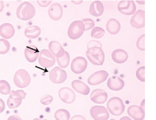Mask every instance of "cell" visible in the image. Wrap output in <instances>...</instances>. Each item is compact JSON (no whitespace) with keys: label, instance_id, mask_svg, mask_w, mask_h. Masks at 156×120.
<instances>
[{"label":"cell","instance_id":"obj_1","mask_svg":"<svg viewBox=\"0 0 156 120\" xmlns=\"http://www.w3.org/2000/svg\"><path fill=\"white\" fill-rule=\"evenodd\" d=\"M86 56L91 64L102 65L104 64L105 54L102 46H93L87 49Z\"/></svg>","mask_w":156,"mask_h":120},{"label":"cell","instance_id":"obj_2","mask_svg":"<svg viewBox=\"0 0 156 120\" xmlns=\"http://www.w3.org/2000/svg\"><path fill=\"white\" fill-rule=\"evenodd\" d=\"M36 13V10L33 4L29 2L21 3L16 10V16L23 21L33 19Z\"/></svg>","mask_w":156,"mask_h":120},{"label":"cell","instance_id":"obj_3","mask_svg":"<svg viewBox=\"0 0 156 120\" xmlns=\"http://www.w3.org/2000/svg\"><path fill=\"white\" fill-rule=\"evenodd\" d=\"M31 77L26 70L20 69L17 71L13 77V82L15 85L20 88L28 87L31 83Z\"/></svg>","mask_w":156,"mask_h":120},{"label":"cell","instance_id":"obj_4","mask_svg":"<svg viewBox=\"0 0 156 120\" xmlns=\"http://www.w3.org/2000/svg\"><path fill=\"white\" fill-rule=\"evenodd\" d=\"M107 106L110 113L116 116H120L125 110V106L122 100L117 97L111 98L108 101Z\"/></svg>","mask_w":156,"mask_h":120},{"label":"cell","instance_id":"obj_5","mask_svg":"<svg viewBox=\"0 0 156 120\" xmlns=\"http://www.w3.org/2000/svg\"><path fill=\"white\" fill-rule=\"evenodd\" d=\"M85 31V26L80 20H75L72 22L68 30V35L72 40L79 39Z\"/></svg>","mask_w":156,"mask_h":120},{"label":"cell","instance_id":"obj_6","mask_svg":"<svg viewBox=\"0 0 156 120\" xmlns=\"http://www.w3.org/2000/svg\"><path fill=\"white\" fill-rule=\"evenodd\" d=\"M39 63L44 68H50L55 64L56 59L48 49H42L40 52Z\"/></svg>","mask_w":156,"mask_h":120},{"label":"cell","instance_id":"obj_7","mask_svg":"<svg viewBox=\"0 0 156 120\" xmlns=\"http://www.w3.org/2000/svg\"><path fill=\"white\" fill-rule=\"evenodd\" d=\"M67 73L64 70L58 67H55L49 73V78L54 84H61L67 79Z\"/></svg>","mask_w":156,"mask_h":120},{"label":"cell","instance_id":"obj_8","mask_svg":"<svg viewBox=\"0 0 156 120\" xmlns=\"http://www.w3.org/2000/svg\"><path fill=\"white\" fill-rule=\"evenodd\" d=\"M118 10L120 13L126 15H133L136 11V6L133 1L124 0L118 4Z\"/></svg>","mask_w":156,"mask_h":120},{"label":"cell","instance_id":"obj_9","mask_svg":"<svg viewBox=\"0 0 156 120\" xmlns=\"http://www.w3.org/2000/svg\"><path fill=\"white\" fill-rule=\"evenodd\" d=\"M88 62L83 56H77L73 60L71 64V70L75 74H81L86 70Z\"/></svg>","mask_w":156,"mask_h":120},{"label":"cell","instance_id":"obj_10","mask_svg":"<svg viewBox=\"0 0 156 120\" xmlns=\"http://www.w3.org/2000/svg\"><path fill=\"white\" fill-rule=\"evenodd\" d=\"M90 114L95 120H107L109 117L107 109L101 106H94L91 107Z\"/></svg>","mask_w":156,"mask_h":120},{"label":"cell","instance_id":"obj_11","mask_svg":"<svg viewBox=\"0 0 156 120\" xmlns=\"http://www.w3.org/2000/svg\"><path fill=\"white\" fill-rule=\"evenodd\" d=\"M108 76V73L104 70L96 71L88 78V84L91 85H100L107 79Z\"/></svg>","mask_w":156,"mask_h":120},{"label":"cell","instance_id":"obj_12","mask_svg":"<svg viewBox=\"0 0 156 120\" xmlns=\"http://www.w3.org/2000/svg\"><path fill=\"white\" fill-rule=\"evenodd\" d=\"M130 25L134 28L142 29L145 25V12L143 10H138L134 13L130 20Z\"/></svg>","mask_w":156,"mask_h":120},{"label":"cell","instance_id":"obj_13","mask_svg":"<svg viewBox=\"0 0 156 120\" xmlns=\"http://www.w3.org/2000/svg\"><path fill=\"white\" fill-rule=\"evenodd\" d=\"M58 97L63 102L70 104L75 101L76 95L75 92L71 88L62 87L58 91Z\"/></svg>","mask_w":156,"mask_h":120},{"label":"cell","instance_id":"obj_14","mask_svg":"<svg viewBox=\"0 0 156 120\" xmlns=\"http://www.w3.org/2000/svg\"><path fill=\"white\" fill-rule=\"evenodd\" d=\"M48 15L51 19L58 21L62 19L63 15V9L60 3H53L48 9Z\"/></svg>","mask_w":156,"mask_h":120},{"label":"cell","instance_id":"obj_15","mask_svg":"<svg viewBox=\"0 0 156 120\" xmlns=\"http://www.w3.org/2000/svg\"><path fill=\"white\" fill-rule=\"evenodd\" d=\"M108 94L101 89H96L92 91L90 94V100L95 104H103L107 101Z\"/></svg>","mask_w":156,"mask_h":120},{"label":"cell","instance_id":"obj_16","mask_svg":"<svg viewBox=\"0 0 156 120\" xmlns=\"http://www.w3.org/2000/svg\"><path fill=\"white\" fill-rule=\"evenodd\" d=\"M124 82L118 76H113L108 80L107 86L111 90L119 91L122 90L124 87Z\"/></svg>","mask_w":156,"mask_h":120},{"label":"cell","instance_id":"obj_17","mask_svg":"<svg viewBox=\"0 0 156 120\" xmlns=\"http://www.w3.org/2000/svg\"><path fill=\"white\" fill-rule=\"evenodd\" d=\"M40 51L35 45L27 46L25 49V56L30 63H34L39 58Z\"/></svg>","mask_w":156,"mask_h":120},{"label":"cell","instance_id":"obj_18","mask_svg":"<svg viewBox=\"0 0 156 120\" xmlns=\"http://www.w3.org/2000/svg\"><path fill=\"white\" fill-rule=\"evenodd\" d=\"M127 112L130 117L135 120H143L145 117V112L143 108L136 105H132L128 108Z\"/></svg>","mask_w":156,"mask_h":120},{"label":"cell","instance_id":"obj_19","mask_svg":"<svg viewBox=\"0 0 156 120\" xmlns=\"http://www.w3.org/2000/svg\"><path fill=\"white\" fill-rule=\"evenodd\" d=\"M49 50L56 58L62 57L65 54V49L62 44L57 41H51L49 42Z\"/></svg>","mask_w":156,"mask_h":120},{"label":"cell","instance_id":"obj_20","mask_svg":"<svg viewBox=\"0 0 156 120\" xmlns=\"http://www.w3.org/2000/svg\"><path fill=\"white\" fill-rule=\"evenodd\" d=\"M15 28L10 23H4L0 26V36L3 39H11L15 35Z\"/></svg>","mask_w":156,"mask_h":120},{"label":"cell","instance_id":"obj_21","mask_svg":"<svg viewBox=\"0 0 156 120\" xmlns=\"http://www.w3.org/2000/svg\"><path fill=\"white\" fill-rule=\"evenodd\" d=\"M112 58L118 64H123L128 60V54L123 49H115L112 54Z\"/></svg>","mask_w":156,"mask_h":120},{"label":"cell","instance_id":"obj_22","mask_svg":"<svg viewBox=\"0 0 156 120\" xmlns=\"http://www.w3.org/2000/svg\"><path fill=\"white\" fill-rule=\"evenodd\" d=\"M72 87L79 93L87 96L89 94L90 88L84 82L76 79L72 82Z\"/></svg>","mask_w":156,"mask_h":120},{"label":"cell","instance_id":"obj_23","mask_svg":"<svg viewBox=\"0 0 156 120\" xmlns=\"http://www.w3.org/2000/svg\"><path fill=\"white\" fill-rule=\"evenodd\" d=\"M103 4L100 1H95L90 5L89 8V13L95 17L101 16L104 13Z\"/></svg>","mask_w":156,"mask_h":120},{"label":"cell","instance_id":"obj_24","mask_svg":"<svg viewBox=\"0 0 156 120\" xmlns=\"http://www.w3.org/2000/svg\"><path fill=\"white\" fill-rule=\"evenodd\" d=\"M106 29L109 34L112 35H115L120 31L121 25L118 20L111 19L108 21L106 24Z\"/></svg>","mask_w":156,"mask_h":120},{"label":"cell","instance_id":"obj_25","mask_svg":"<svg viewBox=\"0 0 156 120\" xmlns=\"http://www.w3.org/2000/svg\"><path fill=\"white\" fill-rule=\"evenodd\" d=\"M41 33V30L39 26L37 25L27 27L24 32V35L26 38L29 39H36L40 35Z\"/></svg>","mask_w":156,"mask_h":120},{"label":"cell","instance_id":"obj_26","mask_svg":"<svg viewBox=\"0 0 156 120\" xmlns=\"http://www.w3.org/2000/svg\"><path fill=\"white\" fill-rule=\"evenodd\" d=\"M56 60L58 63V65L60 68H66L70 63V56L68 52L65 51L64 55L62 57L57 58Z\"/></svg>","mask_w":156,"mask_h":120},{"label":"cell","instance_id":"obj_27","mask_svg":"<svg viewBox=\"0 0 156 120\" xmlns=\"http://www.w3.org/2000/svg\"><path fill=\"white\" fill-rule=\"evenodd\" d=\"M54 117L56 120H69L70 114L66 110L58 109L54 114Z\"/></svg>","mask_w":156,"mask_h":120},{"label":"cell","instance_id":"obj_28","mask_svg":"<svg viewBox=\"0 0 156 120\" xmlns=\"http://www.w3.org/2000/svg\"><path fill=\"white\" fill-rule=\"evenodd\" d=\"M9 97L13 100L16 101H23L26 96L25 92L23 89H19L17 91H12L10 92Z\"/></svg>","mask_w":156,"mask_h":120},{"label":"cell","instance_id":"obj_29","mask_svg":"<svg viewBox=\"0 0 156 120\" xmlns=\"http://www.w3.org/2000/svg\"><path fill=\"white\" fill-rule=\"evenodd\" d=\"M105 31L101 27L96 26L91 30V37L93 39H101L104 36Z\"/></svg>","mask_w":156,"mask_h":120},{"label":"cell","instance_id":"obj_30","mask_svg":"<svg viewBox=\"0 0 156 120\" xmlns=\"http://www.w3.org/2000/svg\"><path fill=\"white\" fill-rule=\"evenodd\" d=\"M10 45L9 42L5 39H0V54H6L10 50Z\"/></svg>","mask_w":156,"mask_h":120},{"label":"cell","instance_id":"obj_31","mask_svg":"<svg viewBox=\"0 0 156 120\" xmlns=\"http://www.w3.org/2000/svg\"><path fill=\"white\" fill-rule=\"evenodd\" d=\"M11 91V86L9 83L5 80H0V93L7 95L10 94Z\"/></svg>","mask_w":156,"mask_h":120},{"label":"cell","instance_id":"obj_32","mask_svg":"<svg viewBox=\"0 0 156 120\" xmlns=\"http://www.w3.org/2000/svg\"><path fill=\"white\" fill-rule=\"evenodd\" d=\"M85 26V31H88L94 27V21L90 18H85L81 20Z\"/></svg>","mask_w":156,"mask_h":120},{"label":"cell","instance_id":"obj_33","mask_svg":"<svg viewBox=\"0 0 156 120\" xmlns=\"http://www.w3.org/2000/svg\"><path fill=\"white\" fill-rule=\"evenodd\" d=\"M23 101H16L11 99V98L9 97L7 101V104L9 108L11 109H15L17 107H19L22 104Z\"/></svg>","mask_w":156,"mask_h":120},{"label":"cell","instance_id":"obj_34","mask_svg":"<svg viewBox=\"0 0 156 120\" xmlns=\"http://www.w3.org/2000/svg\"><path fill=\"white\" fill-rule=\"evenodd\" d=\"M145 35L143 34L138 39L136 42V48L141 51L145 50Z\"/></svg>","mask_w":156,"mask_h":120},{"label":"cell","instance_id":"obj_35","mask_svg":"<svg viewBox=\"0 0 156 120\" xmlns=\"http://www.w3.org/2000/svg\"><path fill=\"white\" fill-rule=\"evenodd\" d=\"M145 67H141L137 69L136 71V77L140 81L145 82Z\"/></svg>","mask_w":156,"mask_h":120},{"label":"cell","instance_id":"obj_36","mask_svg":"<svg viewBox=\"0 0 156 120\" xmlns=\"http://www.w3.org/2000/svg\"><path fill=\"white\" fill-rule=\"evenodd\" d=\"M53 101V97L50 94H46L45 96H42V98L40 100L41 104L43 105H49L51 104Z\"/></svg>","mask_w":156,"mask_h":120},{"label":"cell","instance_id":"obj_37","mask_svg":"<svg viewBox=\"0 0 156 120\" xmlns=\"http://www.w3.org/2000/svg\"><path fill=\"white\" fill-rule=\"evenodd\" d=\"M52 1L48 0V1H44V0H39L37 1V2L38 3L39 6L42 7H46L49 6L51 3H52Z\"/></svg>","mask_w":156,"mask_h":120},{"label":"cell","instance_id":"obj_38","mask_svg":"<svg viewBox=\"0 0 156 120\" xmlns=\"http://www.w3.org/2000/svg\"><path fill=\"white\" fill-rule=\"evenodd\" d=\"M93 46H102V45L101 42L96 40H91L90 42H88L87 48H89Z\"/></svg>","mask_w":156,"mask_h":120},{"label":"cell","instance_id":"obj_39","mask_svg":"<svg viewBox=\"0 0 156 120\" xmlns=\"http://www.w3.org/2000/svg\"><path fill=\"white\" fill-rule=\"evenodd\" d=\"M70 120H87V119L83 116L77 115H75L73 117H72Z\"/></svg>","mask_w":156,"mask_h":120},{"label":"cell","instance_id":"obj_40","mask_svg":"<svg viewBox=\"0 0 156 120\" xmlns=\"http://www.w3.org/2000/svg\"><path fill=\"white\" fill-rule=\"evenodd\" d=\"M5 109V104L3 100L0 98V114L3 112Z\"/></svg>","mask_w":156,"mask_h":120},{"label":"cell","instance_id":"obj_41","mask_svg":"<svg viewBox=\"0 0 156 120\" xmlns=\"http://www.w3.org/2000/svg\"><path fill=\"white\" fill-rule=\"evenodd\" d=\"M7 120H23L21 119V117H19V116H16V115H12L11 116L7 118Z\"/></svg>","mask_w":156,"mask_h":120},{"label":"cell","instance_id":"obj_42","mask_svg":"<svg viewBox=\"0 0 156 120\" xmlns=\"http://www.w3.org/2000/svg\"><path fill=\"white\" fill-rule=\"evenodd\" d=\"M4 7H5V5H4L3 1L0 0V13H1L3 11Z\"/></svg>","mask_w":156,"mask_h":120},{"label":"cell","instance_id":"obj_43","mask_svg":"<svg viewBox=\"0 0 156 120\" xmlns=\"http://www.w3.org/2000/svg\"><path fill=\"white\" fill-rule=\"evenodd\" d=\"M119 120H132L130 117L128 116H125V117H122Z\"/></svg>","mask_w":156,"mask_h":120},{"label":"cell","instance_id":"obj_44","mask_svg":"<svg viewBox=\"0 0 156 120\" xmlns=\"http://www.w3.org/2000/svg\"><path fill=\"white\" fill-rule=\"evenodd\" d=\"M141 107L143 108V110H144V100H143V101L142 102L141 104Z\"/></svg>","mask_w":156,"mask_h":120},{"label":"cell","instance_id":"obj_45","mask_svg":"<svg viewBox=\"0 0 156 120\" xmlns=\"http://www.w3.org/2000/svg\"><path fill=\"white\" fill-rule=\"evenodd\" d=\"M33 120H40V119H39V118H34Z\"/></svg>","mask_w":156,"mask_h":120},{"label":"cell","instance_id":"obj_46","mask_svg":"<svg viewBox=\"0 0 156 120\" xmlns=\"http://www.w3.org/2000/svg\"><path fill=\"white\" fill-rule=\"evenodd\" d=\"M115 120V119H113V118H112V119H111V120Z\"/></svg>","mask_w":156,"mask_h":120}]
</instances>
